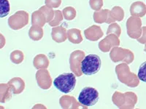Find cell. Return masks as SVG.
<instances>
[{"instance_id": "cell-1", "label": "cell", "mask_w": 146, "mask_h": 109, "mask_svg": "<svg viewBox=\"0 0 146 109\" xmlns=\"http://www.w3.org/2000/svg\"><path fill=\"white\" fill-rule=\"evenodd\" d=\"M55 87L62 93L67 94L74 90L76 85V78L72 73H64L57 76L53 81Z\"/></svg>"}, {"instance_id": "cell-2", "label": "cell", "mask_w": 146, "mask_h": 109, "mask_svg": "<svg viewBox=\"0 0 146 109\" xmlns=\"http://www.w3.org/2000/svg\"><path fill=\"white\" fill-rule=\"evenodd\" d=\"M101 59L97 54H91L83 58L81 63V71L86 76H92L98 73L101 68Z\"/></svg>"}, {"instance_id": "cell-3", "label": "cell", "mask_w": 146, "mask_h": 109, "mask_svg": "<svg viewBox=\"0 0 146 109\" xmlns=\"http://www.w3.org/2000/svg\"><path fill=\"white\" fill-rule=\"evenodd\" d=\"M99 100V93L95 88L86 87L80 91L78 96V101L80 104L86 107L93 106Z\"/></svg>"}, {"instance_id": "cell-4", "label": "cell", "mask_w": 146, "mask_h": 109, "mask_svg": "<svg viewBox=\"0 0 146 109\" xmlns=\"http://www.w3.org/2000/svg\"><path fill=\"white\" fill-rule=\"evenodd\" d=\"M29 23V13L27 12L21 10L9 18L8 25L12 29L19 30L23 28Z\"/></svg>"}, {"instance_id": "cell-5", "label": "cell", "mask_w": 146, "mask_h": 109, "mask_svg": "<svg viewBox=\"0 0 146 109\" xmlns=\"http://www.w3.org/2000/svg\"><path fill=\"white\" fill-rule=\"evenodd\" d=\"M84 58L85 53L82 50H75L70 54V68L78 76H81V75L83 74L80 67H81V63Z\"/></svg>"}, {"instance_id": "cell-6", "label": "cell", "mask_w": 146, "mask_h": 109, "mask_svg": "<svg viewBox=\"0 0 146 109\" xmlns=\"http://www.w3.org/2000/svg\"><path fill=\"white\" fill-rule=\"evenodd\" d=\"M110 58L113 62H118L120 60L126 61V63H130L133 60L134 55L130 50L123 49V48L115 47L111 50Z\"/></svg>"}, {"instance_id": "cell-7", "label": "cell", "mask_w": 146, "mask_h": 109, "mask_svg": "<svg viewBox=\"0 0 146 109\" xmlns=\"http://www.w3.org/2000/svg\"><path fill=\"white\" fill-rule=\"evenodd\" d=\"M120 45L118 36L115 34H108L102 41L99 43V47L103 53H108L112 47H115Z\"/></svg>"}, {"instance_id": "cell-8", "label": "cell", "mask_w": 146, "mask_h": 109, "mask_svg": "<svg viewBox=\"0 0 146 109\" xmlns=\"http://www.w3.org/2000/svg\"><path fill=\"white\" fill-rule=\"evenodd\" d=\"M140 20L139 18L131 17L128 19L126 23L127 33L129 37L137 39L140 34Z\"/></svg>"}, {"instance_id": "cell-9", "label": "cell", "mask_w": 146, "mask_h": 109, "mask_svg": "<svg viewBox=\"0 0 146 109\" xmlns=\"http://www.w3.org/2000/svg\"><path fill=\"white\" fill-rule=\"evenodd\" d=\"M36 79L39 86L44 89H48L51 86V78L47 70H39L36 74Z\"/></svg>"}, {"instance_id": "cell-10", "label": "cell", "mask_w": 146, "mask_h": 109, "mask_svg": "<svg viewBox=\"0 0 146 109\" xmlns=\"http://www.w3.org/2000/svg\"><path fill=\"white\" fill-rule=\"evenodd\" d=\"M85 36L90 41H95L100 39L103 36V32L98 26H91V27L85 30Z\"/></svg>"}, {"instance_id": "cell-11", "label": "cell", "mask_w": 146, "mask_h": 109, "mask_svg": "<svg viewBox=\"0 0 146 109\" xmlns=\"http://www.w3.org/2000/svg\"><path fill=\"white\" fill-rule=\"evenodd\" d=\"M51 36L53 41L57 43H62L67 39V32L63 26H56L52 28Z\"/></svg>"}, {"instance_id": "cell-12", "label": "cell", "mask_w": 146, "mask_h": 109, "mask_svg": "<svg viewBox=\"0 0 146 109\" xmlns=\"http://www.w3.org/2000/svg\"><path fill=\"white\" fill-rule=\"evenodd\" d=\"M123 17H124V12L123 9L120 7H114L111 11H110L106 23H111L115 20L121 21L123 19Z\"/></svg>"}, {"instance_id": "cell-13", "label": "cell", "mask_w": 146, "mask_h": 109, "mask_svg": "<svg viewBox=\"0 0 146 109\" xmlns=\"http://www.w3.org/2000/svg\"><path fill=\"white\" fill-rule=\"evenodd\" d=\"M67 39L73 44H80L83 41L80 30L78 28H71L67 31Z\"/></svg>"}, {"instance_id": "cell-14", "label": "cell", "mask_w": 146, "mask_h": 109, "mask_svg": "<svg viewBox=\"0 0 146 109\" xmlns=\"http://www.w3.org/2000/svg\"><path fill=\"white\" fill-rule=\"evenodd\" d=\"M32 23L33 25H38L42 27L47 23V18L45 14L40 10L35 11L32 15Z\"/></svg>"}, {"instance_id": "cell-15", "label": "cell", "mask_w": 146, "mask_h": 109, "mask_svg": "<svg viewBox=\"0 0 146 109\" xmlns=\"http://www.w3.org/2000/svg\"><path fill=\"white\" fill-rule=\"evenodd\" d=\"M33 63L34 66L36 69L47 68L49 66V60L46 55L43 54H40L35 56Z\"/></svg>"}, {"instance_id": "cell-16", "label": "cell", "mask_w": 146, "mask_h": 109, "mask_svg": "<svg viewBox=\"0 0 146 109\" xmlns=\"http://www.w3.org/2000/svg\"><path fill=\"white\" fill-rule=\"evenodd\" d=\"M8 84L11 87L12 91L15 94H20L21 93H22L23 89H24V87H25L23 79H21L20 78H14V79H12L9 81Z\"/></svg>"}, {"instance_id": "cell-17", "label": "cell", "mask_w": 146, "mask_h": 109, "mask_svg": "<svg viewBox=\"0 0 146 109\" xmlns=\"http://www.w3.org/2000/svg\"><path fill=\"white\" fill-rule=\"evenodd\" d=\"M29 36L33 41H39L43 36V30L38 25H32L30 27Z\"/></svg>"}, {"instance_id": "cell-18", "label": "cell", "mask_w": 146, "mask_h": 109, "mask_svg": "<svg viewBox=\"0 0 146 109\" xmlns=\"http://www.w3.org/2000/svg\"><path fill=\"white\" fill-rule=\"evenodd\" d=\"M145 12L146 9L144 4L140 2L133 3L130 7V12L133 16L142 17L145 14Z\"/></svg>"}, {"instance_id": "cell-19", "label": "cell", "mask_w": 146, "mask_h": 109, "mask_svg": "<svg viewBox=\"0 0 146 109\" xmlns=\"http://www.w3.org/2000/svg\"><path fill=\"white\" fill-rule=\"evenodd\" d=\"M110 10H102L101 11H96L94 13V20L96 23H106L109 15Z\"/></svg>"}, {"instance_id": "cell-20", "label": "cell", "mask_w": 146, "mask_h": 109, "mask_svg": "<svg viewBox=\"0 0 146 109\" xmlns=\"http://www.w3.org/2000/svg\"><path fill=\"white\" fill-rule=\"evenodd\" d=\"M23 58H24V55H23V52L21 50H14L10 54V60L15 64H19L22 63Z\"/></svg>"}, {"instance_id": "cell-21", "label": "cell", "mask_w": 146, "mask_h": 109, "mask_svg": "<svg viewBox=\"0 0 146 109\" xmlns=\"http://www.w3.org/2000/svg\"><path fill=\"white\" fill-rule=\"evenodd\" d=\"M10 10V3L8 0H1L0 5V16L1 18H5L9 14Z\"/></svg>"}, {"instance_id": "cell-22", "label": "cell", "mask_w": 146, "mask_h": 109, "mask_svg": "<svg viewBox=\"0 0 146 109\" xmlns=\"http://www.w3.org/2000/svg\"><path fill=\"white\" fill-rule=\"evenodd\" d=\"M62 13L66 20H72L76 16V10L72 7H67L64 9Z\"/></svg>"}, {"instance_id": "cell-23", "label": "cell", "mask_w": 146, "mask_h": 109, "mask_svg": "<svg viewBox=\"0 0 146 109\" xmlns=\"http://www.w3.org/2000/svg\"><path fill=\"white\" fill-rule=\"evenodd\" d=\"M63 13L60 10L54 11V18L50 23H48L49 25L50 26H56L59 25L60 23L63 20Z\"/></svg>"}, {"instance_id": "cell-24", "label": "cell", "mask_w": 146, "mask_h": 109, "mask_svg": "<svg viewBox=\"0 0 146 109\" xmlns=\"http://www.w3.org/2000/svg\"><path fill=\"white\" fill-rule=\"evenodd\" d=\"M40 11H42L45 15L47 18V23H50L54 18V11L52 10L51 7H49L48 6H42L40 8Z\"/></svg>"}, {"instance_id": "cell-25", "label": "cell", "mask_w": 146, "mask_h": 109, "mask_svg": "<svg viewBox=\"0 0 146 109\" xmlns=\"http://www.w3.org/2000/svg\"><path fill=\"white\" fill-rule=\"evenodd\" d=\"M121 33V27L117 24V23H111L110 26L108 27V31H107V34H115L118 37L120 36Z\"/></svg>"}, {"instance_id": "cell-26", "label": "cell", "mask_w": 146, "mask_h": 109, "mask_svg": "<svg viewBox=\"0 0 146 109\" xmlns=\"http://www.w3.org/2000/svg\"><path fill=\"white\" fill-rule=\"evenodd\" d=\"M137 77L140 81L146 83V61L142 63L139 66Z\"/></svg>"}, {"instance_id": "cell-27", "label": "cell", "mask_w": 146, "mask_h": 109, "mask_svg": "<svg viewBox=\"0 0 146 109\" xmlns=\"http://www.w3.org/2000/svg\"><path fill=\"white\" fill-rule=\"evenodd\" d=\"M89 4L91 9L99 11L103 5V0H89Z\"/></svg>"}, {"instance_id": "cell-28", "label": "cell", "mask_w": 146, "mask_h": 109, "mask_svg": "<svg viewBox=\"0 0 146 109\" xmlns=\"http://www.w3.org/2000/svg\"><path fill=\"white\" fill-rule=\"evenodd\" d=\"M45 3L48 7L51 8H57L62 3V0H45Z\"/></svg>"}]
</instances>
